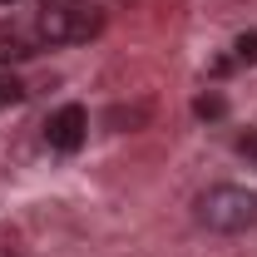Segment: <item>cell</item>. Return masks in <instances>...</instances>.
I'll return each instance as SVG.
<instances>
[{"label":"cell","mask_w":257,"mask_h":257,"mask_svg":"<svg viewBox=\"0 0 257 257\" xmlns=\"http://www.w3.org/2000/svg\"><path fill=\"white\" fill-rule=\"evenodd\" d=\"M237 149H242V154H252V159H257V134H247V139H237Z\"/></svg>","instance_id":"ba28073f"},{"label":"cell","mask_w":257,"mask_h":257,"mask_svg":"<svg viewBox=\"0 0 257 257\" xmlns=\"http://www.w3.org/2000/svg\"><path fill=\"white\" fill-rule=\"evenodd\" d=\"M193 218L208 227V232H247L257 223V193L252 188H237V183H213V188L198 193V203H193Z\"/></svg>","instance_id":"6da1fadb"},{"label":"cell","mask_w":257,"mask_h":257,"mask_svg":"<svg viewBox=\"0 0 257 257\" xmlns=\"http://www.w3.org/2000/svg\"><path fill=\"white\" fill-rule=\"evenodd\" d=\"M84 139H89V114H84L79 104H64V109L50 114V124H45V144H50L55 154H79Z\"/></svg>","instance_id":"3957f363"},{"label":"cell","mask_w":257,"mask_h":257,"mask_svg":"<svg viewBox=\"0 0 257 257\" xmlns=\"http://www.w3.org/2000/svg\"><path fill=\"white\" fill-rule=\"evenodd\" d=\"M0 257H15V252H10V247H0Z\"/></svg>","instance_id":"9c48e42d"},{"label":"cell","mask_w":257,"mask_h":257,"mask_svg":"<svg viewBox=\"0 0 257 257\" xmlns=\"http://www.w3.org/2000/svg\"><path fill=\"white\" fill-rule=\"evenodd\" d=\"M25 99V84L15 79V74H0V109H10V104H20Z\"/></svg>","instance_id":"52a82bcc"},{"label":"cell","mask_w":257,"mask_h":257,"mask_svg":"<svg viewBox=\"0 0 257 257\" xmlns=\"http://www.w3.org/2000/svg\"><path fill=\"white\" fill-rule=\"evenodd\" d=\"M35 30L50 45H84L104 30V10L99 0H40Z\"/></svg>","instance_id":"7a4b0ae2"},{"label":"cell","mask_w":257,"mask_h":257,"mask_svg":"<svg viewBox=\"0 0 257 257\" xmlns=\"http://www.w3.org/2000/svg\"><path fill=\"white\" fill-rule=\"evenodd\" d=\"M193 114H198V119H223V114H227V99L223 94H198Z\"/></svg>","instance_id":"8992f818"},{"label":"cell","mask_w":257,"mask_h":257,"mask_svg":"<svg viewBox=\"0 0 257 257\" xmlns=\"http://www.w3.org/2000/svg\"><path fill=\"white\" fill-rule=\"evenodd\" d=\"M0 5H15V0H0Z\"/></svg>","instance_id":"30bf717a"},{"label":"cell","mask_w":257,"mask_h":257,"mask_svg":"<svg viewBox=\"0 0 257 257\" xmlns=\"http://www.w3.org/2000/svg\"><path fill=\"white\" fill-rule=\"evenodd\" d=\"M35 55V40L30 35H20V30H0V64H10V60H30Z\"/></svg>","instance_id":"277c9868"},{"label":"cell","mask_w":257,"mask_h":257,"mask_svg":"<svg viewBox=\"0 0 257 257\" xmlns=\"http://www.w3.org/2000/svg\"><path fill=\"white\" fill-rule=\"evenodd\" d=\"M232 64H257V30L232 40Z\"/></svg>","instance_id":"5b68a950"}]
</instances>
